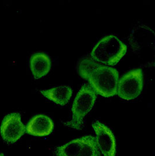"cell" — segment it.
Instances as JSON below:
<instances>
[{
    "mask_svg": "<svg viewBox=\"0 0 155 156\" xmlns=\"http://www.w3.org/2000/svg\"><path fill=\"white\" fill-rule=\"evenodd\" d=\"M78 71L81 77L88 81L96 94L106 98L117 94L119 76L116 69L86 57L79 63Z\"/></svg>",
    "mask_w": 155,
    "mask_h": 156,
    "instance_id": "obj_1",
    "label": "cell"
},
{
    "mask_svg": "<svg viewBox=\"0 0 155 156\" xmlns=\"http://www.w3.org/2000/svg\"><path fill=\"white\" fill-rule=\"evenodd\" d=\"M128 42L142 66L155 67V32L145 25L134 27L128 37Z\"/></svg>",
    "mask_w": 155,
    "mask_h": 156,
    "instance_id": "obj_2",
    "label": "cell"
},
{
    "mask_svg": "<svg viewBox=\"0 0 155 156\" xmlns=\"http://www.w3.org/2000/svg\"><path fill=\"white\" fill-rule=\"evenodd\" d=\"M127 46L114 35L103 37L98 43L91 53V58L107 66H115L127 53Z\"/></svg>",
    "mask_w": 155,
    "mask_h": 156,
    "instance_id": "obj_3",
    "label": "cell"
},
{
    "mask_svg": "<svg viewBox=\"0 0 155 156\" xmlns=\"http://www.w3.org/2000/svg\"><path fill=\"white\" fill-rule=\"evenodd\" d=\"M97 94L89 84L82 87L74 99L72 107V120L64 123V125L77 130L82 129L84 119L93 107Z\"/></svg>",
    "mask_w": 155,
    "mask_h": 156,
    "instance_id": "obj_4",
    "label": "cell"
},
{
    "mask_svg": "<svg viewBox=\"0 0 155 156\" xmlns=\"http://www.w3.org/2000/svg\"><path fill=\"white\" fill-rule=\"evenodd\" d=\"M143 86V75L140 69L125 74L119 81L117 94L122 99L131 100L138 97Z\"/></svg>",
    "mask_w": 155,
    "mask_h": 156,
    "instance_id": "obj_5",
    "label": "cell"
},
{
    "mask_svg": "<svg viewBox=\"0 0 155 156\" xmlns=\"http://www.w3.org/2000/svg\"><path fill=\"white\" fill-rule=\"evenodd\" d=\"M1 135L4 141L13 143L26 133V126L22 122L19 113H11L4 117L0 127Z\"/></svg>",
    "mask_w": 155,
    "mask_h": 156,
    "instance_id": "obj_6",
    "label": "cell"
},
{
    "mask_svg": "<svg viewBox=\"0 0 155 156\" xmlns=\"http://www.w3.org/2000/svg\"><path fill=\"white\" fill-rule=\"evenodd\" d=\"M96 135V140L100 151L103 156H115L116 142L113 132L103 123L96 121L92 123Z\"/></svg>",
    "mask_w": 155,
    "mask_h": 156,
    "instance_id": "obj_7",
    "label": "cell"
},
{
    "mask_svg": "<svg viewBox=\"0 0 155 156\" xmlns=\"http://www.w3.org/2000/svg\"><path fill=\"white\" fill-rule=\"evenodd\" d=\"M54 123L51 118L44 115L33 116L26 126V132L35 136H46L53 132Z\"/></svg>",
    "mask_w": 155,
    "mask_h": 156,
    "instance_id": "obj_8",
    "label": "cell"
},
{
    "mask_svg": "<svg viewBox=\"0 0 155 156\" xmlns=\"http://www.w3.org/2000/svg\"><path fill=\"white\" fill-rule=\"evenodd\" d=\"M51 66L49 56L44 53L39 52L33 54L30 59V67L35 79H39L47 75Z\"/></svg>",
    "mask_w": 155,
    "mask_h": 156,
    "instance_id": "obj_9",
    "label": "cell"
},
{
    "mask_svg": "<svg viewBox=\"0 0 155 156\" xmlns=\"http://www.w3.org/2000/svg\"><path fill=\"white\" fill-rule=\"evenodd\" d=\"M40 92L46 98L63 106L70 101L72 95V90L68 86L62 85L47 90H42Z\"/></svg>",
    "mask_w": 155,
    "mask_h": 156,
    "instance_id": "obj_10",
    "label": "cell"
},
{
    "mask_svg": "<svg viewBox=\"0 0 155 156\" xmlns=\"http://www.w3.org/2000/svg\"><path fill=\"white\" fill-rule=\"evenodd\" d=\"M83 144V137L73 140L64 145L58 147L56 150V156H79Z\"/></svg>",
    "mask_w": 155,
    "mask_h": 156,
    "instance_id": "obj_11",
    "label": "cell"
},
{
    "mask_svg": "<svg viewBox=\"0 0 155 156\" xmlns=\"http://www.w3.org/2000/svg\"><path fill=\"white\" fill-rule=\"evenodd\" d=\"M84 144L79 156H100V153L96 137L92 136H84Z\"/></svg>",
    "mask_w": 155,
    "mask_h": 156,
    "instance_id": "obj_12",
    "label": "cell"
},
{
    "mask_svg": "<svg viewBox=\"0 0 155 156\" xmlns=\"http://www.w3.org/2000/svg\"><path fill=\"white\" fill-rule=\"evenodd\" d=\"M0 156H4V155L3 153H0Z\"/></svg>",
    "mask_w": 155,
    "mask_h": 156,
    "instance_id": "obj_13",
    "label": "cell"
}]
</instances>
